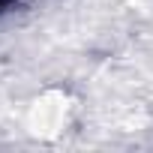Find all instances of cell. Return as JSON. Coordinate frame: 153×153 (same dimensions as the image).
<instances>
[{
	"label": "cell",
	"instance_id": "obj_1",
	"mask_svg": "<svg viewBox=\"0 0 153 153\" xmlns=\"http://www.w3.org/2000/svg\"><path fill=\"white\" fill-rule=\"evenodd\" d=\"M18 3H21V0H0V12H6V9H12Z\"/></svg>",
	"mask_w": 153,
	"mask_h": 153
}]
</instances>
